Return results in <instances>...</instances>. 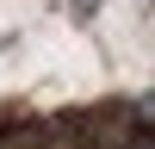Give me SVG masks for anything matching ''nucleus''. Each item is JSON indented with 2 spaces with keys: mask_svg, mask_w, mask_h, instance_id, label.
Instances as JSON below:
<instances>
[{
  "mask_svg": "<svg viewBox=\"0 0 155 149\" xmlns=\"http://www.w3.org/2000/svg\"><path fill=\"white\" fill-rule=\"evenodd\" d=\"M130 149H155V143H149V118H143V124L130 131Z\"/></svg>",
  "mask_w": 155,
  "mask_h": 149,
  "instance_id": "nucleus-1",
  "label": "nucleus"
}]
</instances>
